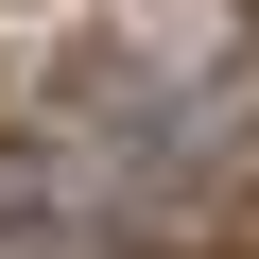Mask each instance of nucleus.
Returning <instances> with one entry per match:
<instances>
[{
  "instance_id": "1",
  "label": "nucleus",
  "mask_w": 259,
  "mask_h": 259,
  "mask_svg": "<svg viewBox=\"0 0 259 259\" xmlns=\"http://www.w3.org/2000/svg\"><path fill=\"white\" fill-rule=\"evenodd\" d=\"M156 190L121 173L104 139H0V259H121V225H139Z\"/></svg>"
}]
</instances>
